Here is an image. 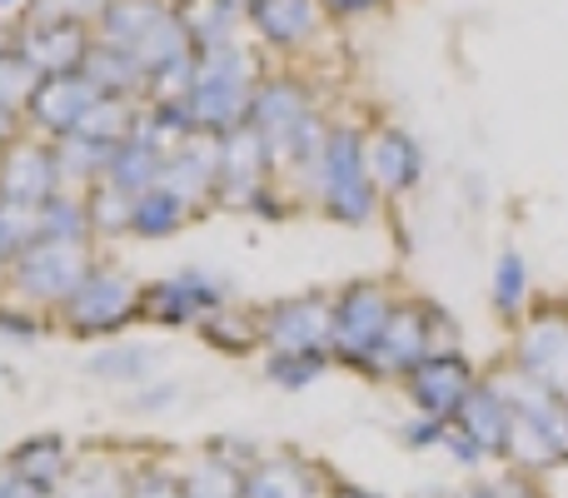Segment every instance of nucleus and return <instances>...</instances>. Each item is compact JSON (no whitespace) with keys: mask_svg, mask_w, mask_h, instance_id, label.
Returning <instances> with one entry per match:
<instances>
[{"mask_svg":"<svg viewBox=\"0 0 568 498\" xmlns=\"http://www.w3.org/2000/svg\"><path fill=\"white\" fill-rule=\"evenodd\" d=\"M255 85H260V75H255V65H250V50H240L235 40L200 50L195 75H190V90H185L190 120H195L200 135L225 140V135H235V130H245Z\"/></svg>","mask_w":568,"mask_h":498,"instance_id":"obj_1","label":"nucleus"},{"mask_svg":"<svg viewBox=\"0 0 568 498\" xmlns=\"http://www.w3.org/2000/svg\"><path fill=\"white\" fill-rule=\"evenodd\" d=\"M310 195L339 225H369L379 210V190L369 180V155H364L359 130H329L320 165L310 170Z\"/></svg>","mask_w":568,"mask_h":498,"instance_id":"obj_2","label":"nucleus"},{"mask_svg":"<svg viewBox=\"0 0 568 498\" xmlns=\"http://www.w3.org/2000/svg\"><path fill=\"white\" fill-rule=\"evenodd\" d=\"M514 404V444L509 459H519L524 469H549V464L568 459V404L554 389H544L529 374H514L509 384H499Z\"/></svg>","mask_w":568,"mask_h":498,"instance_id":"obj_3","label":"nucleus"},{"mask_svg":"<svg viewBox=\"0 0 568 498\" xmlns=\"http://www.w3.org/2000/svg\"><path fill=\"white\" fill-rule=\"evenodd\" d=\"M394 294L384 289V284L374 280H359L349 284V289L334 299V339H329V354H339L344 364H354V369H369L374 349H379L384 329H389L394 319Z\"/></svg>","mask_w":568,"mask_h":498,"instance_id":"obj_4","label":"nucleus"},{"mask_svg":"<svg viewBox=\"0 0 568 498\" xmlns=\"http://www.w3.org/2000/svg\"><path fill=\"white\" fill-rule=\"evenodd\" d=\"M135 314H140V289L120 270H100V264H90V274L75 284V294L60 304V324L85 334V339L125 329Z\"/></svg>","mask_w":568,"mask_h":498,"instance_id":"obj_5","label":"nucleus"},{"mask_svg":"<svg viewBox=\"0 0 568 498\" xmlns=\"http://www.w3.org/2000/svg\"><path fill=\"white\" fill-rule=\"evenodd\" d=\"M90 274L85 245H65V240H30L10 264V280L30 304H65L75 284Z\"/></svg>","mask_w":568,"mask_h":498,"instance_id":"obj_6","label":"nucleus"},{"mask_svg":"<svg viewBox=\"0 0 568 498\" xmlns=\"http://www.w3.org/2000/svg\"><path fill=\"white\" fill-rule=\"evenodd\" d=\"M310 115H314L310 85H304L300 75H260L255 100H250V130L265 140L275 170L284 165V155H290V140L300 135V125Z\"/></svg>","mask_w":568,"mask_h":498,"instance_id":"obj_7","label":"nucleus"},{"mask_svg":"<svg viewBox=\"0 0 568 498\" xmlns=\"http://www.w3.org/2000/svg\"><path fill=\"white\" fill-rule=\"evenodd\" d=\"M260 339L270 354H329L334 339V299L324 294H294L260 314Z\"/></svg>","mask_w":568,"mask_h":498,"instance_id":"obj_8","label":"nucleus"},{"mask_svg":"<svg viewBox=\"0 0 568 498\" xmlns=\"http://www.w3.org/2000/svg\"><path fill=\"white\" fill-rule=\"evenodd\" d=\"M225 304H230V289L205 270H180V274H170V280L150 284V289H140V314L155 324H170V329H180V324H205L210 314H220Z\"/></svg>","mask_w":568,"mask_h":498,"instance_id":"obj_9","label":"nucleus"},{"mask_svg":"<svg viewBox=\"0 0 568 498\" xmlns=\"http://www.w3.org/2000/svg\"><path fill=\"white\" fill-rule=\"evenodd\" d=\"M60 160L55 140H10L0 150V205L40 210L45 200L60 195Z\"/></svg>","mask_w":568,"mask_h":498,"instance_id":"obj_10","label":"nucleus"},{"mask_svg":"<svg viewBox=\"0 0 568 498\" xmlns=\"http://www.w3.org/2000/svg\"><path fill=\"white\" fill-rule=\"evenodd\" d=\"M270 175H275V160H270L265 140L250 125L220 140L215 200H225V205H235V210H255V200L270 195Z\"/></svg>","mask_w":568,"mask_h":498,"instance_id":"obj_11","label":"nucleus"},{"mask_svg":"<svg viewBox=\"0 0 568 498\" xmlns=\"http://www.w3.org/2000/svg\"><path fill=\"white\" fill-rule=\"evenodd\" d=\"M100 85L85 75V70H70V75H45L36 85V95H30L26 115L36 130H45L50 140H65L75 135L80 125H85V115L100 105Z\"/></svg>","mask_w":568,"mask_h":498,"instance_id":"obj_12","label":"nucleus"},{"mask_svg":"<svg viewBox=\"0 0 568 498\" xmlns=\"http://www.w3.org/2000/svg\"><path fill=\"white\" fill-rule=\"evenodd\" d=\"M16 45L26 50V60L40 75H70V70L85 65L90 45H95V30L80 16H40L20 30Z\"/></svg>","mask_w":568,"mask_h":498,"instance_id":"obj_13","label":"nucleus"},{"mask_svg":"<svg viewBox=\"0 0 568 498\" xmlns=\"http://www.w3.org/2000/svg\"><path fill=\"white\" fill-rule=\"evenodd\" d=\"M434 324H444L439 309H429V304H399L379 339V349H374V359H369V374H404V379H409L429 354H439L434 349Z\"/></svg>","mask_w":568,"mask_h":498,"instance_id":"obj_14","label":"nucleus"},{"mask_svg":"<svg viewBox=\"0 0 568 498\" xmlns=\"http://www.w3.org/2000/svg\"><path fill=\"white\" fill-rule=\"evenodd\" d=\"M474 364L454 349H439L409 374V394L419 404V414H434V419H454L459 404L474 394Z\"/></svg>","mask_w":568,"mask_h":498,"instance_id":"obj_15","label":"nucleus"},{"mask_svg":"<svg viewBox=\"0 0 568 498\" xmlns=\"http://www.w3.org/2000/svg\"><path fill=\"white\" fill-rule=\"evenodd\" d=\"M519 374L539 379L554 394L568 389V314L559 309L534 314L519 339Z\"/></svg>","mask_w":568,"mask_h":498,"instance_id":"obj_16","label":"nucleus"},{"mask_svg":"<svg viewBox=\"0 0 568 498\" xmlns=\"http://www.w3.org/2000/svg\"><path fill=\"white\" fill-rule=\"evenodd\" d=\"M364 155H369V180L384 200L409 195L424 180V150L409 130H394V125L374 130V135L364 140Z\"/></svg>","mask_w":568,"mask_h":498,"instance_id":"obj_17","label":"nucleus"},{"mask_svg":"<svg viewBox=\"0 0 568 498\" xmlns=\"http://www.w3.org/2000/svg\"><path fill=\"white\" fill-rule=\"evenodd\" d=\"M165 160H170V145L160 135H150L145 125H135V135H125L115 150H110V165H105V185L125 190L130 200L155 190L165 180Z\"/></svg>","mask_w":568,"mask_h":498,"instance_id":"obj_18","label":"nucleus"},{"mask_svg":"<svg viewBox=\"0 0 568 498\" xmlns=\"http://www.w3.org/2000/svg\"><path fill=\"white\" fill-rule=\"evenodd\" d=\"M454 429L469 434L484 454H504L509 459V444H514V404L499 384H474V394L459 404L454 414Z\"/></svg>","mask_w":568,"mask_h":498,"instance_id":"obj_19","label":"nucleus"},{"mask_svg":"<svg viewBox=\"0 0 568 498\" xmlns=\"http://www.w3.org/2000/svg\"><path fill=\"white\" fill-rule=\"evenodd\" d=\"M320 0H250L245 20L265 45L275 50H300L320 30Z\"/></svg>","mask_w":568,"mask_h":498,"instance_id":"obj_20","label":"nucleus"},{"mask_svg":"<svg viewBox=\"0 0 568 498\" xmlns=\"http://www.w3.org/2000/svg\"><path fill=\"white\" fill-rule=\"evenodd\" d=\"M215 180H220V140L195 135V140H185V145L170 150L165 180H160V185L175 190L185 205H200V200L215 195Z\"/></svg>","mask_w":568,"mask_h":498,"instance_id":"obj_21","label":"nucleus"},{"mask_svg":"<svg viewBox=\"0 0 568 498\" xmlns=\"http://www.w3.org/2000/svg\"><path fill=\"white\" fill-rule=\"evenodd\" d=\"M245 498H320V474L300 459H265L245 474Z\"/></svg>","mask_w":568,"mask_h":498,"instance_id":"obj_22","label":"nucleus"},{"mask_svg":"<svg viewBox=\"0 0 568 498\" xmlns=\"http://www.w3.org/2000/svg\"><path fill=\"white\" fill-rule=\"evenodd\" d=\"M80 70H85V75L100 85V95H120V100L145 95V70L135 65V55H130V50L105 45V40H95V45H90V55H85V65H80Z\"/></svg>","mask_w":568,"mask_h":498,"instance_id":"obj_23","label":"nucleus"},{"mask_svg":"<svg viewBox=\"0 0 568 498\" xmlns=\"http://www.w3.org/2000/svg\"><path fill=\"white\" fill-rule=\"evenodd\" d=\"M185 30L195 40V50H210V45H230L245 20L250 0H185Z\"/></svg>","mask_w":568,"mask_h":498,"instance_id":"obj_24","label":"nucleus"},{"mask_svg":"<svg viewBox=\"0 0 568 498\" xmlns=\"http://www.w3.org/2000/svg\"><path fill=\"white\" fill-rule=\"evenodd\" d=\"M10 469H16L20 479L40 484V489H55V484L70 474V449H65V439H55V434H36V439H26L16 454H10Z\"/></svg>","mask_w":568,"mask_h":498,"instance_id":"obj_25","label":"nucleus"},{"mask_svg":"<svg viewBox=\"0 0 568 498\" xmlns=\"http://www.w3.org/2000/svg\"><path fill=\"white\" fill-rule=\"evenodd\" d=\"M190 210H195V205H185L175 190L155 185V190H145V195H135V210H130V235L165 240V235H175V230L185 225Z\"/></svg>","mask_w":568,"mask_h":498,"instance_id":"obj_26","label":"nucleus"},{"mask_svg":"<svg viewBox=\"0 0 568 498\" xmlns=\"http://www.w3.org/2000/svg\"><path fill=\"white\" fill-rule=\"evenodd\" d=\"M90 230H95V225H90V205L80 195H65V190L36 210V240H65V245H85Z\"/></svg>","mask_w":568,"mask_h":498,"instance_id":"obj_27","label":"nucleus"},{"mask_svg":"<svg viewBox=\"0 0 568 498\" xmlns=\"http://www.w3.org/2000/svg\"><path fill=\"white\" fill-rule=\"evenodd\" d=\"M180 494L185 498H245V474L230 459H195L185 474H180Z\"/></svg>","mask_w":568,"mask_h":498,"instance_id":"obj_28","label":"nucleus"},{"mask_svg":"<svg viewBox=\"0 0 568 498\" xmlns=\"http://www.w3.org/2000/svg\"><path fill=\"white\" fill-rule=\"evenodd\" d=\"M55 160H60V180H80V185H100L110 165V145L90 135H65L55 140Z\"/></svg>","mask_w":568,"mask_h":498,"instance_id":"obj_29","label":"nucleus"},{"mask_svg":"<svg viewBox=\"0 0 568 498\" xmlns=\"http://www.w3.org/2000/svg\"><path fill=\"white\" fill-rule=\"evenodd\" d=\"M160 354L145 349V344H110L90 359V374L100 379H115V384H150V369H155Z\"/></svg>","mask_w":568,"mask_h":498,"instance_id":"obj_30","label":"nucleus"},{"mask_svg":"<svg viewBox=\"0 0 568 498\" xmlns=\"http://www.w3.org/2000/svg\"><path fill=\"white\" fill-rule=\"evenodd\" d=\"M40 70L26 60V50L10 40V45H0V105L6 110H16V115H26V105H30V95H36V85H40Z\"/></svg>","mask_w":568,"mask_h":498,"instance_id":"obj_31","label":"nucleus"},{"mask_svg":"<svg viewBox=\"0 0 568 498\" xmlns=\"http://www.w3.org/2000/svg\"><path fill=\"white\" fill-rule=\"evenodd\" d=\"M200 334H205L210 349H225V354H250L255 344H265L260 339V314H235L230 304L220 314H210L200 324Z\"/></svg>","mask_w":568,"mask_h":498,"instance_id":"obj_32","label":"nucleus"},{"mask_svg":"<svg viewBox=\"0 0 568 498\" xmlns=\"http://www.w3.org/2000/svg\"><path fill=\"white\" fill-rule=\"evenodd\" d=\"M90 225L95 230H105V235H120V230H130V210H135V200L125 195V190H115V185H90Z\"/></svg>","mask_w":568,"mask_h":498,"instance_id":"obj_33","label":"nucleus"},{"mask_svg":"<svg viewBox=\"0 0 568 498\" xmlns=\"http://www.w3.org/2000/svg\"><path fill=\"white\" fill-rule=\"evenodd\" d=\"M329 354H270L265 359V379H275L280 389H310L324 374Z\"/></svg>","mask_w":568,"mask_h":498,"instance_id":"obj_34","label":"nucleus"},{"mask_svg":"<svg viewBox=\"0 0 568 498\" xmlns=\"http://www.w3.org/2000/svg\"><path fill=\"white\" fill-rule=\"evenodd\" d=\"M524 299H529V270L519 254H504L494 264V304H499V314H519Z\"/></svg>","mask_w":568,"mask_h":498,"instance_id":"obj_35","label":"nucleus"},{"mask_svg":"<svg viewBox=\"0 0 568 498\" xmlns=\"http://www.w3.org/2000/svg\"><path fill=\"white\" fill-rule=\"evenodd\" d=\"M125 494H130V484L120 479L115 469H105V464H90V469L70 474L65 494H60V498H125Z\"/></svg>","mask_w":568,"mask_h":498,"instance_id":"obj_36","label":"nucleus"},{"mask_svg":"<svg viewBox=\"0 0 568 498\" xmlns=\"http://www.w3.org/2000/svg\"><path fill=\"white\" fill-rule=\"evenodd\" d=\"M36 240V210L0 205V264H16V254Z\"/></svg>","mask_w":568,"mask_h":498,"instance_id":"obj_37","label":"nucleus"},{"mask_svg":"<svg viewBox=\"0 0 568 498\" xmlns=\"http://www.w3.org/2000/svg\"><path fill=\"white\" fill-rule=\"evenodd\" d=\"M444 434H449V419H434V414H419L399 429V439L409 449H444Z\"/></svg>","mask_w":568,"mask_h":498,"instance_id":"obj_38","label":"nucleus"},{"mask_svg":"<svg viewBox=\"0 0 568 498\" xmlns=\"http://www.w3.org/2000/svg\"><path fill=\"white\" fill-rule=\"evenodd\" d=\"M125 498H185L180 494V479L175 474H165V469H145L135 484H130V494Z\"/></svg>","mask_w":568,"mask_h":498,"instance_id":"obj_39","label":"nucleus"},{"mask_svg":"<svg viewBox=\"0 0 568 498\" xmlns=\"http://www.w3.org/2000/svg\"><path fill=\"white\" fill-rule=\"evenodd\" d=\"M0 334L16 339V344H26V339H36L40 334V319L30 309H10V304H0Z\"/></svg>","mask_w":568,"mask_h":498,"instance_id":"obj_40","label":"nucleus"},{"mask_svg":"<svg viewBox=\"0 0 568 498\" xmlns=\"http://www.w3.org/2000/svg\"><path fill=\"white\" fill-rule=\"evenodd\" d=\"M444 449H449L459 464H479V459H484V449H479V444H474L469 434H459V429H454V424H449V434H444Z\"/></svg>","mask_w":568,"mask_h":498,"instance_id":"obj_41","label":"nucleus"},{"mask_svg":"<svg viewBox=\"0 0 568 498\" xmlns=\"http://www.w3.org/2000/svg\"><path fill=\"white\" fill-rule=\"evenodd\" d=\"M379 6H384V0H320L324 16H339V20L364 16V10H379Z\"/></svg>","mask_w":568,"mask_h":498,"instance_id":"obj_42","label":"nucleus"},{"mask_svg":"<svg viewBox=\"0 0 568 498\" xmlns=\"http://www.w3.org/2000/svg\"><path fill=\"white\" fill-rule=\"evenodd\" d=\"M459 498H534V489H524V484H479V489H469Z\"/></svg>","mask_w":568,"mask_h":498,"instance_id":"obj_43","label":"nucleus"},{"mask_svg":"<svg viewBox=\"0 0 568 498\" xmlns=\"http://www.w3.org/2000/svg\"><path fill=\"white\" fill-rule=\"evenodd\" d=\"M6 498H50V489H40V484H30V479H20L16 474V484H10Z\"/></svg>","mask_w":568,"mask_h":498,"instance_id":"obj_44","label":"nucleus"},{"mask_svg":"<svg viewBox=\"0 0 568 498\" xmlns=\"http://www.w3.org/2000/svg\"><path fill=\"white\" fill-rule=\"evenodd\" d=\"M16 110H6V105H0V150H6L10 145V140H16Z\"/></svg>","mask_w":568,"mask_h":498,"instance_id":"obj_45","label":"nucleus"},{"mask_svg":"<svg viewBox=\"0 0 568 498\" xmlns=\"http://www.w3.org/2000/svg\"><path fill=\"white\" fill-rule=\"evenodd\" d=\"M170 399H175V389H170V384H160V389L140 394V404H145V409H160V404H170Z\"/></svg>","mask_w":568,"mask_h":498,"instance_id":"obj_46","label":"nucleus"},{"mask_svg":"<svg viewBox=\"0 0 568 498\" xmlns=\"http://www.w3.org/2000/svg\"><path fill=\"white\" fill-rule=\"evenodd\" d=\"M10 484H16V469H10V464H0V498L10 494Z\"/></svg>","mask_w":568,"mask_h":498,"instance_id":"obj_47","label":"nucleus"},{"mask_svg":"<svg viewBox=\"0 0 568 498\" xmlns=\"http://www.w3.org/2000/svg\"><path fill=\"white\" fill-rule=\"evenodd\" d=\"M334 498H379V494H369V489H339Z\"/></svg>","mask_w":568,"mask_h":498,"instance_id":"obj_48","label":"nucleus"},{"mask_svg":"<svg viewBox=\"0 0 568 498\" xmlns=\"http://www.w3.org/2000/svg\"><path fill=\"white\" fill-rule=\"evenodd\" d=\"M85 6H90V10H100V6H110V0H85Z\"/></svg>","mask_w":568,"mask_h":498,"instance_id":"obj_49","label":"nucleus"},{"mask_svg":"<svg viewBox=\"0 0 568 498\" xmlns=\"http://www.w3.org/2000/svg\"><path fill=\"white\" fill-rule=\"evenodd\" d=\"M414 498H444V494H414Z\"/></svg>","mask_w":568,"mask_h":498,"instance_id":"obj_50","label":"nucleus"},{"mask_svg":"<svg viewBox=\"0 0 568 498\" xmlns=\"http://www.w3.org/2000/svg\"><path fill=\"white\" fill-rule=\"evenodd\" d=\"M0 6H20V0H0Z\"/></svg>","mask_w":568,"mask_h":498,"instance_id":"obj_51","label":"nucleus"},{"mask_svg":"<svg viewBox=\"0 0 568 498\" xmlns=\"http://www.w3.org/2000/svg\"><path fill=\"white\" fill-rule=\"evenodd\" d=\"M175 6H185V0H175Z\"/></svg>","mask_w":568,"mask_h":498,"instance_id":"obj_52","label":"nucleus"}]
</instances>
